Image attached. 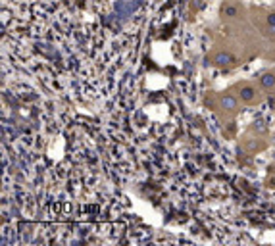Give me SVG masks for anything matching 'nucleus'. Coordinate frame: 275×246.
I'll list each match as a JSON object with an SVG mask.
<instances>
[{"label":"nucleus","mask_w":275,"mask_h":246,"mask_svg":"<svg viewBox=\"0 0 275 246\" xmlns=\"http://www.w3.org/2000/svg\"><path fill=\"white\" fill-rule=\"evenodd\" d=\"M237 96L243 104H254V102L258 100V89L254 85H250V83H244V85L239 87Z\"/></svg>","instance_id":"1"},{"label":"nucleus","mask_w":275,"mask_h":246,"mask_svg":"<svg viewBox=\"0 0 275 246\" xmlns=\"http://www.w3.org/2000/svg\"><path fill=\"white\" fill-rule=\"evenodd\" d=\"M219 106L225 110V112H231L235 113L239 110V96L237 94H223L219 98Z\"/></svg>","instance_id":"2"},{"label":"nucleus","mask_w":275,"mask_h":246,"mask_svg":"<svg viewBox=\"0 0 275 246\" xmlns=\"http://www.w3.org/2000/svg\"><path fill=\"white\" fill-rule=\"evenodd\" d=\"M212 62L217 65V67H227V65H233L237 60H235V56L233 54H229V52H216L214 54V58H212Z\"/></svg>","instance_id":"3"},{"label":"nucleus","mask_w":275,"mask_h":246,"mask_svg":"<svg viewBox=\"0 0 275 246\" xmlns=\"http://www.w3.org/2000/svg\"><path fill=\"white\" fill-rule=\"evenodd\" d=\"M221 16L227 17V19H233V17L239 16V6L231 0H225L223 4H221Z\"/></svg>","instance_id":"4"},{"label":"nucleus","mask_w":275,"mask_h":246,"mask_svg":"<svg viewBox=\"0 0 275 246\" xmlns=\"http://www.w3.org/2000/svg\"><path fill=\"white\" fill-rule=\"evenodd\" d=\"M260 85H262V89H265V91H273L275 89V73H271V71L264 73L260 77Z\"/></svg>","instance_id":"5"},{"label":"nucleus","mask_w":275,"mask_h":246,"mask_svg":"<svg viewBox=\"0 0 275 246\" xmlns=\"http://www.w3.org/2000/svg\"><path fill=\"white\" fill-rule=\"evenodd\" d=\"M267 25H270L271 31H275V12L273 14H267Z\"/></svg>","instance_id":"6"}]
</instances>
